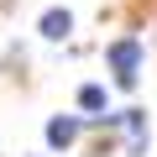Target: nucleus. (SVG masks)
<instances>
[{
  "mask_svg": "<svg viewBox=\"0 0 157 157\" xmlns=\"http://www.w3.org/2000/svg\"><path fill=\"white\" fill-rule=\"evenodd\" d=\"M110 73H115V84L121 89H131L136 84V73H141V42L136 37H121V42H110Z\"/></svg>",
  "mask_w": 157,
  "mask_h": 157,
  "instance_id": "obj_1",
  "label": "nucleus"
},
{
  "mask_svg": "<svg viewBox=\"0 0 157 157\" xmlns=\"http://www.w3.org/2000/svg\"><path fill=\"white\" fill-rule=\"evenodd\" d=\"M73 141H78V115H52V121H47V147L63 152V147H73Z\"/></svg>",
  "mask_w": 157,
  "mask_h": 157,
  "instance_id": "obj_2",
  "label": "nucleus"
},
{
  "mask_svg": "<svg viewBox=\"0 0 157 157\" xmlns=\"http://www.w3.org/2000/svg\"><path fill=\"white\" fill-rule=\"evenodd\" d=\"M37 32H42V37H47V42H63V37H68V32H73V16H68V11H58V6H52V11H42V21H37Z\"/></svg>",
  "mask_w": 157,
  "mask_h": 157,
  "instance_id": "obj_3",
  "label": "nucleus"
},
{
  "mask_svg": "<svg viewBox=\"0 0 157 157\" xmlns=\"http://www.w3.org/2000/svg\"><path fill=\"white\" fill-rule=\"evenodd\" d=\"M78 105H84V110H105V105H110L105 84H84V89H78Z\"/></svg>",
  "mask_w": 157,
  "mask_h": 157,
  "instance_id": "obj_4",
  "label": "nucleus"
}]
</instances>
